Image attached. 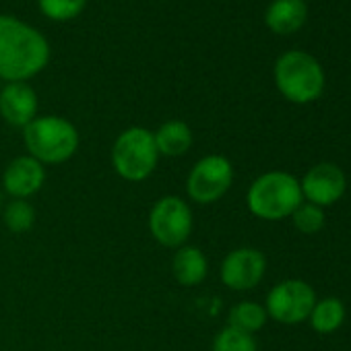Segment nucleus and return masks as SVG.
<instances>
[{"instance_id":"7ed1b4c3","label":"nucleus","mask_w":351,"mask_h":351,"mask_svg":"<svg viewBox=\"0 0 351 351\" xmlns=\"http://www.w3.org/2000/svg\"><path fill=\"white\" fill-rule=\"evenodd\" d=\"M27 155L42 165H60L79 151V130L62 116H36L23 128Z\"/></svg>"},{"instance_id":"2eb2a0df","label":"nucleus","mask_w":351,"mask_h":351,"mask_svg":"<svg viewBox=\"0 0 351 351\" xmlns=\"http://www.w3.org/2000/svg\"><path fill=\"white\" fill-rule=\"evenodd\" d=\"M159 157H182L191 151L195 136L184 120H167L153 132Z\"/></svg>"},{"instance_id":"a211bd4d","label":"nucleus","mask_w":351,"mask_h":351,"mask_svg":"<svg viewBox=\"0 0 351 351\" xmlns=\"http://www.w3.org/2000/svg\"><path fill=\"white\" fill-rule=\"evenodd\" d=\"M36 207L23 199H11L3 211L5 228L11 234H27L36 226Z\"/></svg>"},{"instance_id":"20e7f679","label":"nucleus","mask_w":351,"mask_h":351,"mask_svg":"<svg viewBox=\"0 0 351 351\" xmlns=\"http://www.w3.org/2000/svg\"><path fill=\"white\" fill-rule=\"evenodd\" d=\"M275 85L287 101L312 104L324 91V71L312 54L289 50L275 62Z\"/></svg>"},{"instance_id":"1a4fd4ad","label":"nucleus","mask_w":351,"mask_h":351,"mask_svg":"<svg viewBox=\"0 0 351 351\" xmlns=\"http://www.w3.org/2000/svg\"><path fill=\"white\" fill-rule=\"evenodd\" d=\"M267 275V256L252 246L230 250L219 265V279L232 291H250L263 283Z\"/></svg>"},{"instance_id":"ddd939ff","label":"nucleus","mask_w":351,"mask_h":351,"mask_svg":"<svg viewBox=\"0 0 351 351\" xmlns=\"http://www.w3.org/2000/svg\"><path fill=\"white\" fill-rule=\"evenodd\" d=\"M209 275L207 254L193 244H184L173 250L171 256V277L182 287H197Z\"/></svg>"},{"instance_id":"f257e3e1","label":"nucleus","mask_w":351,"mask_h":351,"mask_svg":"<svg viewBox=\"0 0 351 351\" xmlns=\"http://www.w3.org/2000/svg\"><path fill=\"white\" fill-rule=\"evenodd\" d=\"M50 46L32 25L0 15V79L25 83L46 69Z\"/></svg>"},{"instance_id":"423d86ee","label":"nucleus","mask_w":351,"mask_h":351,"mask_svg":"<svg viewBox=\"0 0 351 351\" xmlns=\"http://www.w3.org/2000/svg\"><path fill=\"white\" fill-rule=\"evenodd\" d=\"M147 228L151 238L163 248L176 250L189 244L195 228V215L189 201L178 195L159 197L149 209Z\"/></svg>"},{"instance_id":"f8f14e48","label":"nucleus","mask_w":351,"mask_h":351,"mask_svg":"<svg viewBox=\"0 0 351 351\" xmlns=\"http://www.w3.org/2000/svg\"><path fill=\"white\" fill-rule=\"evenodd\" d=\"M0 116L17 128H25L38 116V93L27 83H7L0 91Z\"/></svg>"},{"instance_id":"39448f33","label":"nucleus","mask_w":351,"mask_h":351,"mask_svg":"<svg viewBox=\"0 0 351 351\" xmlns=\"http://www.w3.org/2000/svg\"><path fill=\"white\" fill-rule=\"evenodd\" d=\"M112 169L126 182H145L159 163V151L153 130L145 126H130L122 130L110 151Z\"/></svg>"},{"instance_id":"6e6552de","label":"nucleus","mask_w":351,"mask_h":351,"mask_svg":"<svg viewBox=\"0 0 351 351\" xmlns=\"http://www.w3.org/2000/svg\"><path fill=\"white\" fill-rule=\"evenodd\" d=\"M314 302H316V291L308 281L283 279L269 289L263 306L271 320L293 326L308 320Z\"/></svg>"},{"instance_id":"dca6fc26","label":"nucleus","mask_w":351,"mask_h":351,"mask_svg":"<svg viewBox=\"0 0 351 351\" xmlns=\"http://www.w3.org/2000/svg\"><path fill=\"white\" fill-rule=\"evenodd\" d=\"M345 304L335 298V295H328V298H316L314 302V308L308 316V322L312 326L314 332L318 335H332L337 332L343 322H345Z\"/></svg>"},{"instance_id":"9d476101","label":"nucleus","mask_w":351,"mask_h":351,"mask_svg":"<svg viewBox=\"0 0 351 351\" xmlns=\"http://www.w3.org/2000/svg\"><path fill=\"white\" fill-rule=\"evenodd\" d=\"M304 201L322 209L332 207L347 191L345 171L332 161H320L312 165L300 180Z\"/></svg>"},{"instance_id":"f03ea898","label":"nucleus","mask_w":351,"mask_h":351,"mask_svg":"<svg viewBox=\"0 0 351 351\" xmlns=\"http://www.w3.org/2000/svg\"><path fill=\"white\" fill-rule=\"evenodd\" d=\"M304 201L300 180L283 169H271L252 180L246 191L248 211L263 221H283Z\"/></svg>"},{"instance_id":"f3484780","label":"nucleus","mask_w":351,"mask_h":351,"mask_svg":"<svg viewBox=\"0 0 351 351\" xmlns=\"http://www.w3.org/2000/svg\"><path fill=\"white\" fill-rule=\"evenodd\" d=\"M269 316L263 304L252 302V300H242L234 304L228 312V326L238 328L248 335H256L258 330L265 328Z\"/></svg>"},{"instance_id":"4468645a","label":"nucleus","mask_w":351,"mask_h":351,"mask_svg":"<svg viewBox=\"0 0 351 351\" xmlns=\"http://www.w3.org/2000/svg\"><path fill=\"white\" fill-rule=\"evenodd\" d=\"M308 19V5L304 0H273L265 13L267 27L279 36L295 34Z\"/></svg>"},{"instance_id":"aec40b11","label":"nucleus","mask_w":351,"mask_h":351,"mask_svg":"<svg viewBox=\"0 0 351 351\" xmlns=\"http://www.w3.org/2000/svg\"><path fill=\"white\" fill-rule=\"evenodd\" d=\"M211 351H258V343H256L254 335L242 332V330L226 324L215 335Z\"/></svg>"},{"instance_id":"6ab92c4d","label":"nucleus","mask_w":351,"mask_h":351,"mask_svg":"<svg viewBox=\"0 0 351 351\" xmlns=\"http://www.w3.org/2000/svg\"><path fill=\"white\" fill-rule=\"evenodd\" d=\"M291 223L293 228L304 234V236H314L318 234L324 223H326V215H324V209L318 207V205H312L308 201H302L300 207L291 213Z\"/></svg>"},{"instance_id":"9b49d317","label":"nucleus","mask_w":351,"mask_h":351,"mask_svg":"<svg viewBox=\"0 0 351 351\" xmlns=\"http://www.w3.org/2000/svg\"><path fill=\"white\" fill-rule=\"evenodd\" d=\"M46 184V165L32 155H19L9 161L3 171V189L11 199L29 201Z\"/></svg>"},{"instance_id":"412c9836","label":"nucleus","mask_w":351,"mask_h":351,"mask_svg":"<svg viewBox=\"0 0 351 351\" xmlns=\"http://www.w3.org/2000/svg\"><path fill=\"white\" fill-rule=\"evenodd\" d=\"M87 0H40L42 13L52 21H69L83 13Z\"/></svg>"},{"instance_id":"0eeeda50","label":"nucleus","mask_w":351,"mask_h":351,"mask_svg":"<svg viewBox=\"0 0 351 351\" xmlns=\"http://www.w3.org/2000/svg\"><path fill=\"white\" fill-rule=\"evenodd\" d=\"M234 163L219 153H211L195 161L186 176V195L197 205H215L234 184Z\"/></svg>"}]
</instances>
